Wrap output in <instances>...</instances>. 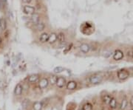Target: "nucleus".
<instances>
[{
	"instance_id": "13",
	"label": "nucleus",
	"mask_w": 133,
	"mask_h": 110,
	"mask_svg": "<svg viewBox=\"0 0 133 110\" xmlns=\"http://www.w3.org/2000/svg\"><path fill=\"white\" fill-rule=\"evenodd\" d=\"M39 75L37 74H34V75H31L28 78V81L30 83H35L38 80Z\"/></svg>"
},
{
	"instance_id": "23",
	"label": "nucleus",
	"mask_w": 133,
	"mask_h": 110,
	"mask_svg": "<svg viewBox=\"0 0 133 110\" xmlns=\"http://www.w3.org/2000/svg\"><path fill=\"white\" fill-rule=\"evenodd\" d=\"M57 78L56 75H52V76L50 77V81H49V83L52 84H55L56 83V80H57Z\"/></svg>"
},
{
	"instance_id": "21",
	"label": "nucleus",
	"mask_w": 133,
	"mask_h": 110,
	"mask_svg": "<svg viewBox=\"0 0 133 110\" xmlns=\"http://www.w3.org/2000/svg\"><path fill=\"white\" fill-rule=\"evenodd\" d=\"M29 104H30V101H29V100H27V99L24 100H23V102L22 103V109H26L28 107Z\"/></svg>"
},
{
	"instance_id": "18",
	"label": "nucleus",
	"mask_w": 133,
	"mask_h": 110,
	"mask_svg": "<svg viewBox=\"0 0 133 110\" xmlns=\"http://www.w3.org/2000/svg\"><path fill=\"white\" fill-rule=\"evenodd\" d=\"M127 104H128L127 99H126V98H124L121 100V106H120V108H121V110H124L126 108V106H127Z\"/></svg>"
},
{
	"instance_id": "3",
	"label": "nucleus",
	"mask_w": 133,
	"mask_h": 110,
	"mask_svg": "<svg viewBox=\"0 0 133 110\" xmlns=\"http://www.w3.org/2000/svg\"><path fill=\"white\" fill-rule=\"evenodd\" d=\"M23 11L26 14H33L35 12V8L30 5H25L23 8Z\"/></svg>"
},
{
	"instance_id": "30",
	"label": "nucleus",
	"mask_w": 133,
	"mask_h": 110,
	"mask_svg": "<svg viewBox=\"0 0 133 110\" xmlns=\"http://www.w3.org/2000/svg\"><path fill=\"white\" fill-rule=\"evenodd\" d=\"M79 110H83V109H79Z\"/></svg>"
},
{
	"instance_id": "5",
	"label": "nucleus",
	"mask_w": 133,
	"mask_h": 110,
	"mask_svg": "<svg viewBox=\"0 0 133 110\" xmlns=\"http://www.w3.org/2000/svg\"><path fill=\"white\" fill-rule=\"evenodd\" d=\"M56 84L58 88H63L66 84V80L63 77H58V78H57Z\"/></svg>"
},
{
	"instance_id": "15",
	"label": "nucleus",
	"mask_w": 133,
	"mask_h": 110,
	"mask_svg": "<svg viewBox=\"0 0 133 110\" xmlns=\"http://www.w3.org/2000/svg\"><path fill=\"white\" fill-rule=\"evenodd\" d=\"M6 29V21L3 18H0V31H4Z\"/></svg>"
},
{
	"instance_id": "1",
	"label": "nucleus",
	"mask_w": 133,
	"mask_h": 110,
	"mask_svg": "<svg viewBox=\"0 0 133 110\" xmlns=\"http://www.w3.org/2000/svg\"><path fill=\"white\" fill-rule=\"evenodd\" d=\"M129 76V73L127 70H125V69L120 70L118 72V78L120 80H125L126 78H128Z\"/></svg>"
},
{
	"instance_id": "20",
	"label": "nucleus",
	"mask_w": 133,
	"mask_h": 110,
	"mask_svg": "<svg viewBox=\"0 0 133 110\" xmlns=\"http://www.w3.org/2000/svg\"><path fill=\"white\" fill-rule=\"evenodd\" d=\"M44 24L42 23V22H38L36 24V29L38 30V31H42L44 29Z\"/></svg>"
},
{
	"instance_id": "26",
	"label": "nucleus",
	"mask_w": 133,
	"mask_h": 110,
	"mask_svg": "<svg viewBox=\"0 0 133 110\" xmlns=\"http://www.w3.org/2000/svg\"><path fill=\"white\" fill-rule=\"evenodd\" d=\"M22 2H24V3H28V4H29V3H30V2H32V0H22Z\"/></svg>"
},
{
	"instance_id": "24",
	"label": "nucleus",
	"mask_w": 133,
	"mask_h": 110,
	"mask_svg": "<svg viewBox=\"0 0 133 110\" xmlns=\"http://www.w3.org/2000/svg\"><path fill=\"white\" fill-rule=\"evenodd\" d=\"M53 71H54V72L56 73V74L57 73H61L64 71V68L62 67H57L54 69V70Z\"/></svg>"
},
{
	"instance_id": "22",
	"label": "nucleus",
	"mask_w": 133,
	"mask_h": 110,
	"mask_svg": "<svg viewBox=\"0 0 133 110\" xmlns=\"http://www.w3.org/2000/svg\"><path fill=\"white\" fill-rule=\"evenodd\" d=\"M83 110H92V105L90 103H86L83 106Z\"/></svg>"
},
{
	"instance_id": "14",
	"label": "nucleus",
	"mask_w": 133,
	"mask_h": 110,
	"mask_svg": "<svg viewBox=\"0 0 133 110\" xmlns=\"http://www.w3.org/2000/svg\"><path fill=\"white\" fill-rule=\"evenodd\" d=\"M43 107L42 105V102H39V101H36L35 102L34 104L33 105V108L34 110H42Z\"/></svg>"
},
{
	"instance_id": "19",
	"label": "nucleus",
	"mask_w": 133,
	"mask_h": 110,
	"mask_svg": "<svg viewBox=\"0 0 133 110\" xmlns=\"http://www.w3.org/2000/svg\"><path fill=\"white\" fill-rule=\"evenodd\" d=\"M111 96L109 95H105L104 96H103V102L105 103L106 104H109V102H110V100H111Z\"/></svg>"
},
{
	"instance_id": "8",
	"label": "nucleus",
	"mask_w": 133,
	"mask_h": 110,
	"mask_svg": "<svg viewBox=\"0 0 133 110\" xmlns=\"http://www.w3.org/2000/svg\"><path fill=\"white\" fill-rule=\"evenodd\" d=\"M48 39H49V35L47 33H43L39 37V41L42 43L48 42Z\"/></svg>"
},
{
	"instance_id": "7",
	"label": "nucleus",
	"mask_w": 133,
	"mask_h": 110,
	"mask_svg": "<svg viewBox=\"0 0 133 110\" xmlns=\"http://www.w3.org/2000/svg\"><path fill=\"white\" fill-rule=\"evenodd\" d=\"M49 84V80L48 78H42L41 81H39L38 86L41 89H44Z\"/></svg>"
},
{
	"instance_id": "12",
	"label": "nucleus",
	"mask_w": 133,
	"mask_h": 110,
	"mask_svg": "<svg viewBox=\"0 0 133 110\" xmlns=\"http://www.w3.org/2000/svg\"><path fill=\"white\" fill-rule=\"evenodd\" d=\"M39 15L38 14V13H33L32 16H31V21L33 24H37L39 22Z\"/></svg>"
},
{
	"instance_id": "10",
	"label": "nucleus",
	"mask_w": 133,
	"mask_h": 110,
	"mask_svg": "<svg viewBox=\"0 0 133 110\" xmlns=\"http://www.w3.org/2000/svg\"><path fill=\"white\" fill-rule=\"evenodd\" d=\"M22 91H23V87L20 84H18L16 85V86L15 87V89H14V93L15 95H20L22 93Z\"/></svg>"
},
{
	"instance_id": "11",
	"label": "nucleus",
	"mask_w": 133,
	"mask_h": 110,
	"mask_svg": "<svg viewBox=\"0 0 133 110\" xmlns=\"http://www.w3.org/2000/svg\"><path fill=\"white\" fill-rule=\"evenodd\" d=\"M56 41H57V34H56L55 33H52L50 35H49L48 42H50V44H53V43H55Z\"/></svg>"
},
{
	"instance_id": "27",
	"label": "nucleus",
	"mask_w": 133,
	"mask_h": 110,
	"mask_svg": "<svg viewBox=\"0 0 133 110\" xmlns=\"http://www.w3.org/2000/svg\"><path fill=\"white\" fill-rule=\"evenodd\" d=\"M130 103H131V105H132V106L133 107V97L132 98V99H131V100H130Z\"/></svg>"
},
{
	"instance_id": "9",
	"label": "nucleus",
	"mask_w": 133,
	"mask_h": 110,
	"mask_svg": "<svg viewBox=\"0 0 133 110\" xmlns=\"http://www.w3.org/2000/svg\"><path fill=\"white\" fill-rule=\"evenodd\" d=\"M80 50H81V51L83 52L84 53H87L90 50V45L87 44H82L80 46Z\"/></svg>"
},
{
	"instance_id": "17",
	"label": "nucleus",
	"mask_w": 133,
	"mask_h": 110,
	"mask_svg": "<svg viewBox=\"0 0 133 110\" xmlns=\"http://www.w3.org/2000/svg\"><path fill=\"white\" fill-rule=\"evenodd\" d=\"M57 40L60 43H64L65 40V36L63 33H59L57 35Z\"/></svg>"
},
{
	"instance_id": "29",
	"label": "nucleus",
	"mask_w": 133,
	"mask_h": 110,
	"mask_svg": "<svg viewBox=\"0 0 133 110\" xmlns=\"http://www.w3.org/2000/svg\"><path fill=\"white\" fill-rule=\"evenodd\" d=\"M132 58H133V52H132Z\"/></svg>"
},
{
	"instance_id": "4",
	"label": "nucleus",
	"mask_w": 133,
	"mask_h": 110,
	"mask_svg": "<svg viewBox=\"0 0 133 110\" xmlns=\"http://www.w3.org/2000/svg\"><path fill=\"white\" fill-rule=\"evenodd\" d=\"M123 57H124V53L120 50H117L115 52L114 55H113V58H114V60H115V61L121 60L123 58Z\"/></svg>"
},
{
	"instance_id": "25",
	"label": "nucleus",
	"mask_w": 133,
	"mask_h": 110,
	"mask_svg": "<svg viewBox=\"0 0 133 110\" xmlns=\"http://www.w3.org/2000/svg\"><path fill=\"white\" fill-rule=\"evenodd\" d=\"M72 47V44H70V45L67 47V48H66V49L65 50V51H64V52H65V53H66L67 51L70 50V49H71V47Z\"/></svg>"
},
{
	"instance_id": "28",
	"label": "nucleus",
	"mask_w": 133,
	"mask_h": 110,
	"mask_svg": "<svg viewBox=\"0 0 133 110\" xmlns=\"http://www.w3.org/2000/svg\"><path fill=\"white\" fill-rule=\"evenodd\" d=\"M1 44H2V38H0V45H1Z\"/></svg>"
},
{
	"instance_id": "16",
	"label": "nucleus",
	"mask_w": 133,
	"mask_h": 110,
	"mask_svg": "<svg viewBox=\"0 0 133 110\" xmlns=\"http://www.w3.org/2000/svg\"><path fill=\"white\" fill-rule=\"evenodd\" d=\"M109 106L111 109H114L117 107V100L115 98H112L111 100H110V102H109Z\"/></svg>"
},
{
	"instance_id": "6",
	"label": "nucleus",
	"mask_w": 133,
	"mask_h": 110,
	"mask_svg": "<svg viewBox=\"0 0 133 110\" xmlns=\"http://www.w3.org/2000/svg\"><path fill=\"white\" fill-rule=\"evenodd\" d=\"M77 87V83L74 81H70L66 84V89L69 90H74Z\"/></svg>"
},
{
	"instance_id": "2",
	"label": "nucleus",
	"mask_w": 133,
	"mask_h": 110,
	"mask_svg": "<svg viewBox=\"0 0 133 110\" xmlns=\"http://www.w3.org/2000/svg\"><path fill=\"white\" fill-rule=\"evenodd\" d=\"M103 80V77L101 75H92L90 78V82L92 84H100Z\"/></svg>"
}]
</instances>
